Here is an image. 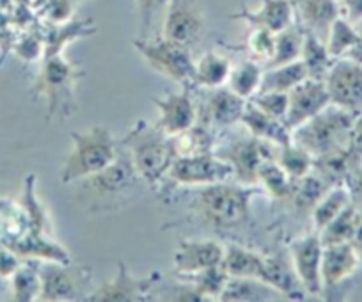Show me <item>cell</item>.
Returning <instances> with one entry per match:
<instances>
[{
	"label": "cell",
	"instance_id": "4316f807",
	"mask_svg": "<svg viewBox=\"0 0 362 302\" xmlns=\"http://www.w3.org/2000/svg\"><path fill=\"white\" fill-rule=\"evenodd\" d=\"M231 62L228 57L217 54V52H208L194 68V84L206 89H217L228 84L229 75H231Z\"/></svg>",
	"mask_w": 362,
	"mask_h": 302
},
{
	"label": "cell",
	"instance_id": "d4e9b609",
	"mask_svg": "<svg viewBox=\"0 0 362 302\" xmlns=\"http://www.w3.org/2000/svg\"><path fill=\"white\" fill-rule=\"evenodd\" d=\"M298 15L309 33L325 40L334 20L341 16V6L337 0H298Z\"/></svg>",
	"mask_w": 362,
	"mask_h": 302
},
{
	"label": "cell",
	"instance_id": "c3c4849f",
	"mask_svg": "<svg viewBox=\"0 0 362 302\" xmlns=\"http://www.w3.org/2000/svg\"><path fill=\"white\" fill-rule=\"evenodd\" d=\"M344 185L350 190L351 203H354L355 207L362 208V162L354 169V173L348 176Z\"/></svg>",
	"mask_w": 362,
	"mask_h": 302
},
{
	"label": "cell",
	"instance_id": "7a4b0ae2",
	"mask_svg": "<svg viewBox=\"0 0 362 302\" xmlns=\"http://www.w3.org/2000/svg\"><path fill=\"white\" fill-rule=\"evenodd\" d=\"M254 190L249 185L221 182L204 185L194 197L196 217L211 230H233L250 221V199Z\"/></svg>",
	"mask_w": 362,
	"mask_h": 302
},
{
	"label": "cell",
	"instance_id": "836d02e7",
	"mask_svg": "<svg viewBox=\"0 0 362 302\" xmlns=\"http://www.w3.org/2000/svg\"><path fill=\"white\" fill-rule=\"evenodd\" d=\"M329 189L330 185H327L322 178H318L315 173H309L302 178L293 180L290 199L293 201V207H297V210L313 211V208L318 204V201L325 196Z\"/></svg>",
	"mask_w": 362,
	"mask_h": 302
},
{
	"label": "cell",
	"instance_id": "f5cc1de1",
	"mask_svg": "<svg viewBox=\"0 0 362 302\" xmlns=\"http://www.w3.org/2000/svg\"><path fill=\"white\" fill-rule=\"evenodd\" d=\"M351 248L355 249V252H357V256H358V262H361V265H362V222H361V226H358V230H357V233H355V237L351 238Z\"/></svg>",
	"mask_w": 362,
	"mask_h": 302
},
{
	"label": "cell",
	"instance_id": "ee69618b",
	"mask_svg": "<svg viewBox=\"0 0 362 302\" xmlns=\"http://www.w3.org/2000/svg\"><path fill=\"white\" fill-rule=\"evenodd\" d=\"M250 103L257 109L267 112L268 116H274L277 120L286 121L288 114V93L279 91H261L250 98Z\"/></svg>",
	"mask_w": 362,
	"mask_h": 302
},
{
	"label": "cell",
	"instance_id": "83f0119b",
	"mask_svg": "<svg viewBox=\"0 0 362 302\" xmlns=\"http://www.w3.org/2000/svg\"><path fill=\"white\" fill-rule=\"evenodd\" d=\"M309 79V71L305 64L300 61L290 62L284 66H276V68L263 69V79H261L259 91H279L290 93L295 86Z\"/></svg>",
	"mask_w": 362,
	"mask_h": 302
},
{
	"label": "cell",
	"instance_id": "74e56055",
	"mask_svg": "<svg viewBox=\"0 0 362 302\" xmlns=\"http://www.w3.org/2000/svg\"><path fill=\"white\" fill-rule=\"evenodd\" d=\"M261 79H263L261 66L254 61H243L238 68L231 69L228 88L242 98L250 100L259 91Z\"/></svg>",
	"mask_w": 362,
	"mask_h": 302
},
{
	"label": "cell",
	"instance_id": "5bb4252c",
	"mask_svg": "<svg viewBox=\"0 0 362 302\" xmlns=\"http://www.w3.org/2000/svg\"><path fill=\"white\" fill-rule=\"evenodd\" d=\"M330 105V96L327 91L325 81L320 79H305L298 86H295L288 93V114L286 124L295 130L305 121L315 117L316 114L322 112L325 107Z\"/></svg>",
	"mask_w": 362,
	"mask_h": 302
},
{
	"label": "cell",
	"instance_id": "f35d334b",
	"mask_svg": "<svg viewBox=\"0 0 362 302\" xmlns=\"http://www.w3.org/2000/svg\"><path fill=\"white\" fill-rule=\"evenodd\" d=\"M327 50H329L330 57L332 59H339L344 57L351 52V48L357 45L358 40V33L357 27L350 22V20L339 18L334 20V23L330 25L329 34H327Z\"/></svg>",
	"mask_w": 362,
	"mask_h": 302
},
{
	"label": "cell",
	"instance_id": "3957f363",
	"mask_svg": "<svg viewBox=\"0 0 362 302\" xmlns=\"http://www.w3.org/2000/svg\"><path fill=\"white\" fill-rule=\"evenodd\" d=\"M73 148L66 155L61 168V183L80 182L96 175L117 157V144L112 132L103 124L93 127L86 132L69 134Z\"/></svg>",
	"mask_w": 362,
	"mask_h": 302
},
{
	"label": "cell",
	"instance_id": "e575fe53",
	"mask_svg": "<svg viewBox=\"0 0 362 302\" xmlns=\"http://www.w3.org/2000/svg\"><path fill=\"white\" fill-rule=\"evenodd\" d=\"M95 33H96V27L93 25L89 20H83V22H69V23L61 22V25L54 27V29L48 33L47 43H45V57L59 55L62 52V48H64L68 43L78 40V37H87Z\"/></svg>",
	"mask_w": 362,
	"mask_h": 302
},
{
	"label": "cell",
	"instance_id": "8fae6325",
	"mask_svg": "<svg viewBox=\"0 0 362 302\" xmlns=\"http://www.w3.org/2000/svg\"><path fill=\"white\" fill-rule=\"evenodd\" d=\"M325 86L330 103L354 114L362 112V62L337 61L327 73Z\"/></svg>",
	"mask_w": 362,
	"mask_h": 302
},
{
	"label": "cell",
	"instance_id": "ffe728a7",
	"mask_svg": "<svg viewBox=\"0 0 362 302\" xmlns=\"http://www.w3.org/2000/svg\"><path fill=\"white\" fill-rule=\"evenodd\" d=\"M361 262L351 244L323 245L322 256V294H332L339 284L355 274Z\"/></svg>",
	"mask_w": 362,
	"mask_h": 302
},
{
	"label": "cell",
	"instance_id": "1f68e13d",
	"mask_svg": "<svg viewBox=\"0 0 362 302\" xmlns=\"http://www.w3.org/2000/svg\"><path fill=\"white\" fill-rule=\"evenodd\" d=\"M302 62L305 64L309 71V77L311 79H320V81H325L327 73L330 69V57L329 50H327V45L323 43V40L316 34L305 30L304 33V47H302Z\"/></svg>",
	"mask_w": 362,
	"mask_h": 302
},
{
	"label": "cell",
	"instance_id": "8d00e7d4",
	"mask_svg": "<svg viewBox=\"0 0 362 302\" xmlns=\"http://www.w3.org/2000/svg\"><path fill=\"white\" fill-rule=\"evenodd\" d=\"M313 161H315V157L309 153L308 149L300 148L293 141L277 148L276 162L291 180H298L309 175L313 171Z\"/></svg>",
	"mask_w": 362,
	"mask_h": 302
},
{
	"label": "cell",
	"instance_id": "8992f818",
	"mask_svg": "<svg viewBox=\"0 0 362 302\" xmlns=\"http://www.w3.org/2000/svg\"><path fill=\"white\" fill-rule=\"evenodd\" d=\"M132 45L153 71L160 73L162 77L169 79L176 84H194L196 62L190 54V47L167 40L163 36L153 41L141 37V40L132 41Z\"/></svg>",
	"mask_w": 362,
	"mask_h": 302
},
{
	"label": "cell",
	"instance_id": "7bdbcfd3",
	"mask_svg": "<svg viewBox=\"0 0 362 302\" xmlns=\"http://www.w3.org/2000/svg\"><path fill=\"white\" fill-rule=\"evenodd\" d=\"M183 279L190 281V283L196 286V290L201 294V297H203L204 301H208V298L221 297L229 276L226 274V270L222 269V265H217L210 267V269L206 270H201V272L194 274V276L183 277Z\"/></svg>",
	"mask_w": 362,
	"mask_h": 302
},
{
	"label": "cell",
	"instance_id": "5b68a950",
	"mask_svg": "<svg viewBox=\"0 0 362 302\" xmlns=\"http://www.w3.org/2000/svg\"><path fill=\"white\" fill-rule=\"evenodd\" d=\"M355 117L357 114L330 103L322 112L295 128L291 141L308 149L313 157L329 153L332 149L350 144Z\"/></svg>",
	"mask_w": 362,
	"mask_h": 302
},
{
	"label": "cell",
	"instance_id": "f1b7e54d",
	"mask_svg": "<svg viewBox=\"0 0 362 302\" xmlns=\"http://www.w3.org/2000/svg\"><path fill=\"white\" fill-rule=\"evenodd\" d=\"M361 208L355 207L354 203L348 204L336 219L320 231L323 245H336V244H350L351 238L357 233L358 226H361Z\"/></svg>",
	"mask_w": 362,
	"mask_h": 302
},
{
	"label": "cell",
	"instance_id": "cb8c5ba5",
	"mask_svg": "<svg viewBox=\"0 0 362 302\" xmlns=\"http://www.w3.org/2000/svg\"><path fill=\"white\" fill-rule=\"evenodd\" d=\"M242 123L245 124V128L249 130L250 135L272 142V144L284 146L288 144V142H291L293 130L288 127L286 121L277 120V117L274 116H268L267 112L259 110L250 102H247L245 110H243Z\"/></svg>",
	"mask_w": 362,
	"mask_h": 302
},
{
	"label": "cell",
	"instance_id": "60d3db41",
	"mask_svg": "<svg viewBox=\"0 0 362 302\" xmlns=\"http://www.w3.org/2000/svg\"><path fill=\"white\" fill-rule=\"evenodd\" d=\"M214 134L211 128L203 127V124L196 123L192 128H189L183 134L176 135L174 142H176L177 155H201V153H211L214 149Z\"/></svg>",
	"mask_w": 362,
	"mask_h": 302
},
{
	"label": "cell",
	"instance_id": "603a6c76",
	"mask_svg": "<svg viewBox=\"0 0 362 302\" xmlns=\"http://www.w3.org/2000/svg\"><path fill=\"white\" fill-rule=\"evenodd\" d=\"M361 162V155L348 144L343 146V148L332 149L329 153L315 157L311 173H315L318 178H322L327 185L334 187L346 182L348 176L354 173V169L357 168Z\"/></svg>",
	"mask_w": 362,
	"mask_h": 302
},
{
	"label": "cell",
	"instance_id": "7dc6e473",
	"mask_svg": "<svg viewBox=\"0 0 362 302\" xmlns=\"http://www.w3.org/2000/svg\"><path fill=\"white\" fill-rule=\"evenodd\" d=\"M22 263V258L15 255L4 242L0 240V276L2 277H11L13 272L20 267Z\"/></svg>",
	"mask_w": 362,
	"mask_h": 302
},
{
	"label": "cell",
	"instance_id": "b9f144b4",
	"mask_svg": "<svg viewBox=\"0 0 362 302\" xmlns=\"http://www.w3.org/2000/svg\"><path fill=\"white\" fill-rule=\"evenodd\" d=\"M257 180L263 183L264 190L276 199H290L293 180L281 169V165L276 161L264 162L261 165Z\"/></svg>",
	"mask_w": 362,
	"mask_h": 302
},
{
	"label": "cell",
	"instance_id": "f546056e",
	"mask_svg": "<svg viewBox=\"0 0 362 302\" xmlns=\"http://www.w3.org/2000/svg\"><path fill=\"white\" fill-rule=\"evenodd\" d=\"M11 294L16 302L40 301V260H25L11 276Z\"/></svg>",
	"mask_w": 362,
	"mask_h": 302
},
{
	"label": "cell",
	"instance_id": "7402d4cb",
	"mask_svg": "<svg viewBox=\"0 0 362 302\" xmlns=\"http://www.w3.org/2000/svg\"><path fill=\"white\" fill-rule=\"evenodd\" d=\"M263 283L291 301H304L308 295L295 272L291 256L281 255V252L264 256Z\"/></svg>",
	"mask_w": 362,
	"mask_h": 302
},
{
	"label": "cell",
	"instance_id": "11a10c76",
	"mask_svg": "<svg viewBox=\"0 0 362 302\" xmlns=\"http://www.w3.org/2000/svg\"><path fill=\"white\" fill-rule=\"evenodd\" d=\"M361 219H362V208H361Z\"/></svg>",
	"mask_w": 362,
	"mask_h": 302
},
{
	"label": "cell",
	"instance_id": "ac0fdd59",
	"mask_svg": "<svg viewBox=\"0 0 362 302\" xmlns=\"http://www.w3.org/2000/svg\"><path fill=\"white\" fill-rule=\"evenodd\" d=\"M295 8L290 0H259L256 9L242 8L235 13L233 20L245 22L250 29H267L274 34L293 25Z\"/></svg>",
	"mask_w": 362,
	"mask_h": 302
},
{
	"label": "cell",
	"instance_id": "9a60e30c",
	"mask_svg": "<svg viewBox=\"0 0 362 302\" xmlns=\"http://www.w3.org/2000/svg\"><path fill=\"white\" fill-rule=\"evenodd\" d=\"M290 256L305 294H322L323 244L320 235H305V237L295 238L290 244Z\"/></svg>",
	"mask_w": 362,
	"mask_h": 302
},
{
	"label": "cell",
	"instance_id": "484cf974",
	"mask_svg": "<svg viewBox=\"0 0 362 302\" xmlns=\"http://www.w3.org/2000/svg\"><path fill=\"white\" fill-rule=\"evenodd\" d=\"M222 269L229 277H250L263 283L264 276V256L242 248V245H229L224 249Z\"/></svg>",
	"mask_w": 362,
	"mask_h": 302
},
{
	"label": "cell",
	"instance_id": "f907efd6",
	"mask_svg": "<svg viewBox=\"0 0 362 302\" xmlns=\"http://www.w3.org/2000/svg\"><path fill=\"white\" fill-rule=\"evenodd\" d=\"M350 146L362 157V112L357 114V117H355V123L350 135Z\"/></svg>",
	"mask_w": 362,
	"mask_h": 302
},
{
	"label": "cell",
	"instance_id": "7c38bea8",
	"mask_svg": "<svg viewBox=\"0 0 362 302\" xmlns=\"http://www.w3.org/2000/svg\"><path fill=\"white\" fill-rule=\"evenodd\" d=\"M163 37L192 47L204 30V13L199 0H169L165 6Z\"/></svg>",
	"mask_w": 362,
	"mask_h": 302
},
{
	"label": "cell",
	"instance_id": "ab89813d",
	"mask_svg": "<svg viewBox=\"0 0 362 302\" xmlns=\"http://www.w3.org/2000/svg\"><path fill=\"white\" fill-rule=\"evenodd\" d=\"M20 204H22L23 211L27 215L29 230L47 233L48 228H50V222H48L47 210H45L43 204L40 203V199L36 196V176L34 175L25 176V182H23V196Z\"/></svg>",
	"mask_w": 362,
	"mask_h": 302
},
{
	"label": "cell",
	"instance_id": "816d5d0a",
	"mask_svg": "<svg viewBox=\"0 0 362 302\" xmlns=\"http://www.w3.org/2000/svg\"><path fill=\"white\" fill-rule=\"evenodd\" d=\"M355 27H357L358 40H357V45H355V47L351 48L350 54H348V59H351V61L355 62H362V22H358Z\"/></svg>",
	"mask_w": 362,
	"mask_h": 302
},
{
	"label": "cell",
	"instance_id": "2e32d148",
	"mask_svg": "<svg viewBox=\"0 0 362 302\" xmlns=\"http://www.w3.org/2000/svg\"><path fill=\"white\" fill-rule=\"evenodd\" d=\"M247 100L233 93L229 88L211 89L197 109V123L206 128H226L242 121Z\"/></svg>",
	"mask_w": 362,
	"mask_h": 302
},
{
	"label": "cell",
	"instance_id": "e0dca14e",
	"mask_svg": "<svg viewBox=\"0 0 362 302\" xmlns=\"http://www.w3.org/2000/svg\"><path fill=\"white\" fill-rule=\"evenodd\" d=\"M224 258V248L215 240H183L174 252V272L180 277L217 267Z\"/></svg>",
	"mask_w": 362,
	"mask_h": 302
},
{
	"label": "cell",
	"instance_id": "9c48e42d",
	"mask_svg": "<svg viewBox=\"0 0 362 302\" xmlns=\"http://www.w3.org/2000/svg\"><path fill=\"white\" fill-rule=\"evenodd\" d=\"M167 178L181 187H204L229 182L233 169L217 153L177 155L169 168Z\"/></svg>",
	"mask_w": 362,
	"mask_h": 302
},
{
	"label": "cell",
	"instance_id": "ba28073f",
	"mask_svg": "<svg viewBox=\"0 0 362 302\" xmlns=\"http://www.w3.org/2000/svg\"><path fill=\"white\" fill-rule=\"evenodd\" d=\"M279 146L272 142L257 139L249 135L245 139H236L229 142L224 148H221L215 153L228 162L229 168L233 169V178L240 180L243 185H256L259 183V169L264 162L276 161L277 149Z\"/></svg>",
	"mask_w": 362,
	"mask_h": 302
},
{
	"label": "cell",
	"instance_id": "d590c367",
	"mask_svg": "<svg viewBox=\"0 0 362 302\" xmlns=\"http://www.w3.org/2000/svg\"><path fill=\"white\" fill-rule=\"evenodd\" d=\"M272 288L250 277H229L222 290L218 301L224 302H249V301H264L270 297Z\"/></svg>",
	"mask_w": 362,
	"mask_h": 302
},
{
	"label": "cell",
	"instance_id": "30bf717a",
	"mask_svg": "<svg viewBox=\"0 0 362 302\" xmlns=\"http://www.w3.org/2000/svg\"><path fill=\"white\" fill-rule=\"evenodd\" d=\"M158 281V272L146 277H137L130 272L127 263H117L116 276L90 291V302H142L148 301L153 286Z\"/></svg>",
	"mask_w": 362,
	"mask_h": 302
},
{
	"label": "cell",
	"instance_id": "4fadbf2b",
	"mask_svg": "<svg viewBox=\"0 0 362 302\" xmlns=\"http://www.w3.org/2000/svg\"><path fill=\"white\" fill-rule=\"evenodd\" d=\"M151 102L160 114L155 127L169 137H176L197 123V107L190 86H183V91L169 93L163 98H151Z\"/></svg>",
	"mask_w": 362,
	"mask_h": 302
},
{
	"label": "cell",
	"instance_id": "d6a6232c",
	"mask_svg": "<svg viewBox=\"0 0 362 302\" xmlns=\"http://www.w3.org/2000/svg\"><path fill=\"white\" fill-rule=\"evenodd\" d=\"M302 47H304V33L298 27L290 25L276 36V50H274L270 61L264 64L267 68H276V66L300 61Z\"/></svg>",
	"mask_w": 362,
	"mask_h": 302
},
{
	"label": "cell",
	"instance_id": "4dcf8cb0",
	"mask_svg": "<svg viewBox=\"0 0 362 302\" xmlns=\"http://www.w3.org/2000/svg\"><path fill=\"white\" fill-rule=\"evenodd\" d=\"M351 204L350 190L344 183L339 185L330 187L325 192V196L318 201L315 208H313V222H315V228L318 231H322L327 224H329L332 219H336L344 208Z\"/></svg>",
	"mask_w": 362,
	"mask_h": 302
},
{
	"label": "cell",
	"instance_id": "44dd1931",
	"mask_svg": "<svg viewBox=\"0 0 362 302\" xmlns=\"http://www.w3.org/2000/svg\"><path fill=\"white\" fill-rule=\"evenodd\" d=\"M18 258L22 260H40V262H59L69 263L68 249L62 248L55 240L48 238L47 233L27 230L25 233L11 238H0Z\"/></svg>",
	"mask_w": 362,
	"mask_h": 302
},
{
	"label": "cell",
	"instance_id": "db71d44e",
	"mask_svg": "<svg viewBox=\"0 0 362 302\" xmlns=\"http://www.w3.org/2000/svg\"><path fill=\"white\" fill-rule=\"evenodd\" d=\"M4 288H6V277L0 276V294L4 291Z\"/></svg>",
	"mask_w": 362,
	"mask_h": 302
},
{
	"label": "cell",
	"instance_id": "d6986e66",
	"mask_svg": "<svg viewBox=\"0 0 362 302\" xmlns=\"http://www.w3.org/2000/svg\"><path fill=\"white\" fill-rule=\"evenodd\" d=\"M137 180L141 178H139L137 171H135L134 164H132L130 155L127 151L124 153L119 151L117 157L107 168H103L102 171L87 178V187L93 190V194L100 197L117 196V194L130 189Z\"/></svg>",
	"mask_w": 362,
	"mask_h": 302
},
{
	"label": "cell",
	"instance_id": "681fc988",
	"mask_svg": "<svg viewBox=\"0 0 362 302\" xmlns=\"http://www.w3.org/2000/svg\"><path fill=\"white\" fill-rule=\"evenodd\" d=\"M341 13L351 23L362 22V0H341Z\"/></svg>",
	"mask_w": 362,
	"mask_h": 302
},
{
	"label": "cell",
	"instance_id": "277c9868",
	"mask_svg": "<svg viewBox=\"0 0 362 302\" xmlns=\"http://www.w3.org/2000/svg\"><path fill=\"white\" fill-rule=\"evenodd\" d=\"M82 75L83 69L75 62L62 57L61 54L45 57L33 93L47 102L48 120L52 117L64 120L75 112V86Z\"/></svg>",
	"mask_w": 362,
	"mask_h": 302
},
{
	"label": "cell",
	"instance_id": "f6af8a7d",
	"mask_svg": "<svg viewBox=\"0 0 362 302\" xmlns=\"http://www.w3.org/2000/svg\"><path fill=\"white\" fill-rule=\"evenodd\" d=\"M276 36L277 34L270 33L267 29H252V34L249 37V48L256 57L263 59L268 62L276 50Z\"/></svg>",
	"mask_w": 362,
	"mask_h": 302
},
{
	"label": "cell",
	"instance_id": "6da1fadb",
	"mask_svg": "<svg viewBox=\"0 0 362 302\" xmlns=\"http://www.w3.org/2000/svg\"><path fill=\"white\" fill-rule=\"evenodd\" d=\"M121 148L130 155L139 178L149 185L165 178L174 158L177 157L174 137H169L144 120L137 121L128 132L127 137L121 141Z\"/></svg>",
	"mask_w": 362,
	"mask_h": 302
},
{
	"label": "cell",
	"instance_id": "bcb514c9",
	"mask_svg": "<svg viewBox=\"0 0 362 302\" xmlns=\"http://www.w3.org/2000/svg\"><path fill=\"white\" fill-rule=\"evenodd\" d=\"M167 2H169V0H135V4H137V9H139V16H141V23H142V37H146L148 29L151 27L153 18H155V15L160 11V9L165 8Z\"/></svg>",
	"mask_w": 362,
	"mask_h": 302
},
{
	"label": "cell",
	"instance_id": "52a82bcc",
	"mask_svg": "<svg viewBox=\"0 0 362 302\" xmlns=\"http://www.w3.org/2000/svg\"><path fill=\"white\" fill-rule=\"evenodd\" d=\"M41 294L43 302L82 301L90 295L93 270L86 265H73L59 262H40Z\"/></svg>",
	"mask_w": 362,
	"mask_h": 302
}]
</instances>
